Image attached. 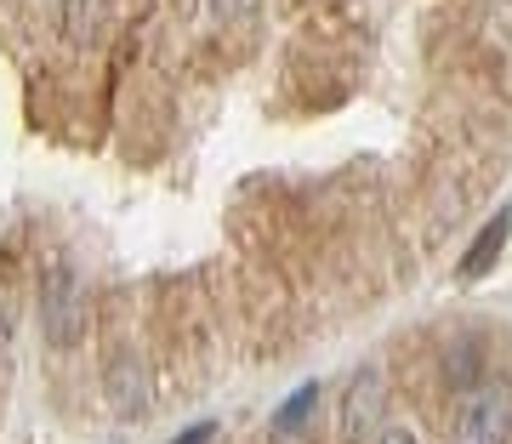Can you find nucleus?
Returning a JSON list of instances; mask_svg holds the SVG:
<instances>
[{"label": "nucleus", "instance_id": "1", "mask_svg": "<svg viewBox=\"0 0 512 444\" xmlns=\"http://www.w3.org/2000/svg\"><path fill=\"white\" fill-rule=\"evenodd\" d=\"M92 325V291H86V279L74 274L69 262H57L52 274L40 279V331L52 348H80V336Z\"/></svg>", "mask_w": 512, "mask_h": 444}, {"label": "nucleus", "instance_id": "2", "mask_svg": "<svg viewBox=\"0 0 512 444\" xmlns=\"http://www.w3.org/2000/svg\"><path fill=\"white\" fill-rule=\"evenodd\" d=\"M450 444H512V393L501 382H484L461 399Z\"/></svg>", "mask_w": 512, "mask_h": 444}, {"label": "nucleus", "instance_id": "3", "mask_svg": "<svg viewBox=\"0 0 512 444\" xmlns=\"http://www.w3.org/2000/svg\"><path fill=\"white\" fill-rule=\"evenodd\" d=\"M382 405H387L382 370L365 365L348 382V399H342V439H348V444H370V439H376V433H382Z\"/></svg>", "mask_w": 512, "mask_h": 444}, {"label": "nucleus", "instance_id": "4", "mask_svg": "<svg viewBox=\"0 0 512 444\" xmlns=\"http://www.w3.org/2000/svg\"><path fill=\"white\" fill-rule=\"evenodd\" d=\"M103 393L114 399V410H120V416H143V410L154 405V382H148L143 353L114 348L109 365H103Z\"/></svg>", "mask_w": 512, "mask_h": 444}, {"label": "nucleus", "instance_id": "5", "mask_svg": "<svg viewBox=\"0 0 512 444\" xmlns=\"http://www.w3.org/2000/svg\"><path fill=\"white\" fill-rule=\"evenodd\" d=\"M507 240H512V211H495L484 228H478V240L467 245V257H461V274L467 279H484L495 268V257L507 251Z\"/></svg>", "mask_w": 512, "mask_h": 444}, {"label": "nucleus", "instance_id": "6", "mask_svg": "<svg viewBox=\"0 0 512 444\" xmlns=\"http://www.w3.org/2000/svg\"><path fill=\"white\" fill-rule=\"evenodd\" d=\"M97 12H103V0H63V29H69V40H92Z\"/></svg>", "mask_w": 512, "mask_h": 444}, {"label": "nucleus", "instance_id": "7", "mask_svg": "<svg viewBox=\"0 0 512 444\" xmlns=\"http://www.w3.org/2000/svg\"><path fill=\"white\" fill-rule=\"evenodd\" d=\"M313 405H319V388H296L291 399H285V410L274 416V433H279V439H285V433H296V427H302V416H308Z\"/></svg>", "mask_w": 512, "mask_h": 444}, {"label": "nucleus", "instance_id": "8", "mask_svg": "<svg viewBox=\"0 0 512 444\" xmlns=\"http://www.w3.org/2000/svg\"><path fill=\"white\" fill-rule=\"evenodd\" d=\"M256 6H262V0H211V12H217V18H251Z\"/></svg>", "mask_w": 512, "mask_h": 444}, {"label": "nucleus", "instance_id": "9", "mask_svg": "<svg viewBox=\"0 0 512 444\" xmlns=\"http://www.w3.org/2000/svg\"><path fill=\"white\" fill-rule=\"evenodd\" d=\"M370 444H421V439L410 433V427H382V433H376Z\"/></svg>", "mask_w": 512, "mask_h": 444}, {"label": "nucleus", "instance_id": "10", "mask_svg": "<svg viewBox=\"0 0 512 444\" xmlns=\"http://www.w3.org/2000/svg\"><path fill=\"white\" fill-rule=\"evenodd\" d=\"M211 433H217V427H211V422H200V427H188V433H183V439H177V444H205V439H211Z\"/></svg>", "mask_w": 512, "mask_h": 444}]
</instances>
